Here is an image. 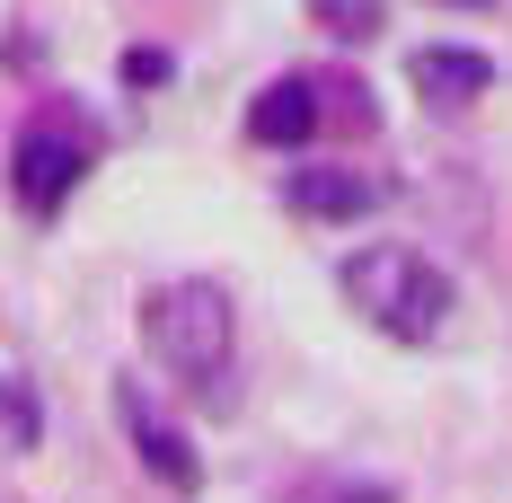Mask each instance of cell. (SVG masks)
I'll return each mask as SVG.
<instances>
[{
	"label": "cell",
	"mask_w": 512,
	"mask_h": 503,
	"mask_svg": "<svg viewBox=\"0 0 512 503\" xmlns=\"http://www.w3.org/2000/svg\"><path fill=\"white\" fill-rule=\"evenodd\" d=\"M345 301H354L380 336L424 345V336H442V318H451V274H442L424 248L380 239V248H354V256H345Z\"/></svg>",
	"instance_id": "6da1fadb"
},
{
	"label": "cell",
	"mask_w": 512,
	"mask_h": 503,
	"mask_svg": "<svg viewBox=\"0 0 512 503\" xmlns=\"http://www.w3.org/2000/svg\"><path fill=\"white\" fill-rule=\"evenodd\" d=\"M230 336H239V309L221 283L186 274V283H159L142 301V345H151L159 371H177L186 389H212L230 371Z\"/></svg>",
	"instance_id": "7a4b0ae2"
},
{
	"label": "cell",
	"mask_w": 512,
	"mask_h": 503,
	"mask_svg": "<svg viewBox=\"0 0 512 503\" xmlns=\"http://www.w3.org/2000/svg\"><path fill=\"white\" fill-rule=\"evenodd\" d=\"M9 177H18V203H27V212L71 203V186L89 177V133H80V124H62V115L27 124V133H18V159H9Z\"/></svg>",
	"instance_id": "3957f363"
},
{
	"label": "cell",
	"mask_w": 512,
	"mask_h": 503,
	"mask_svg": "<svg viewBox=\"0 0 512 503\" xmlns=\"http://www.w3.org/2000/svg\"><path fill=\"white\" fill-rule=\"evenodd\" d=\"M309 133H318V89H309V80H274V89H256L248 142H265V151H301Z\"/></svg>",
	"instance_id": "277c9868"
},
{
	"label": "cell",
	"mask_w": 512,
	"mask_h": 503,
	"mask_svg": "<svg viewBox=\"0 0 512 503\" xmlns=\"http://www.w3.org/2000/svg\"><path fill=\"white\" fill-rule=\"evenodd\" d=\"M124 433H133V451H142V459L159 468V486L195 495V477H204V468H195V451H186V442L168 433V415H159V406H142L133 389H124Z\"/></svg>",
	"instance_id": "5b68a950"
},
{
	"label": "cell",
	"mask_w": 512,
	"mask_h": 503,
	"mask_svg": "<svg viewBox=\"0 0 512 503\" xmlns=\"http://www.w3.org/2000/svg\"><path fill=\"white\" fill-rule=\"evenodd\" d=\"M486 80H495V62L468 53V45H424L415 53V98H433V106H468Z\"/></svg>",
	"instance_id": "8992f818"
},
{
	"label": "cell",
	"mask_w": 512,
	"mask_h": 503,
	"mask_svg": "<svg viewBox=\"0 0 512 503\" xmlns=\"http://www.w3.org/2000/svg\"><path fill=\"white\" fill-rule=\"evenodd\" d=\"M292 203L309 221H354V212H371V177H354V168H301Z\"/></svg>",
	"instance_id": "52a82bcc"
},
{
	"label": "cell",
	"mask_w": 512,
	"mask_h": 503,
	"mask_svg": "<svg viewBox=\"0 0 512 503\" xmlns=\"http://www.w3.org/2000/svg\"><path fill=\"white\" fill-rule=\"evenodd\" d=\"M309 18H318L327 36H345V45H362V36H380L389 0H309Z\"/></svg>",
	"instance_id": "ba28073f"
},
{
	"label": "cell",
	"mask_w": 512,
	"mask_h": 503,
	"mask_svg": "<svg viewBox=\"0 0 512 503\" xmlns=\"http://www.w3.org/2000/svg\"><path fill=\"white\" fill-rule=\"evenodd\" d=\"M36 442V398L18 380H0V451H27Z\"/></svg>",
	"instance_id": "9c48e42d"
},
{
	"label": "cell",
	"mask_w": 512,
	"mask_h": 503,
	"mask_svg": "<svg viewBox=\"0 0 512 503\" xmlns=\"http://www.w3.org/2000/svg\"><path fill=\"white\" fill-rule=\"evenodd\" d=\"M124 80L142 89V80H168V53H124Z\"/></svg>",
	"instance_id": "30bf717a"
},
{
	"label": "cell",
	"mask_w": 512,
	"mask_h": 503,
	"mask_svg": "<svg viewBox=\"0 0 512 503\" xmlns=\"http://www.w3.org/2000/svg\"><path fill=\"white\" fill-rule=\"evenodd\" d=\"M318 503H389V495H318Z\"/></svg>",
	"instance_id": "8fae6325"
},
{
	"label": "cell",
	"mask_w": 512,
	"mask_h": 503,
	"mask_svg": "<svg viewBox=\"0 0 512 503\" xmlns=\"http://www.w3.org/2000/svg\"><path fill=\"white\" fill-rule=\"evenodd\" d=\"M460 9H486V0H460Z\"/></svg>",
	"instance_id": "7c38bea8"
}]
</instances>
